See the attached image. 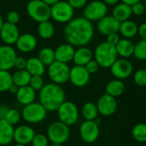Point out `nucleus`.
I'll list each match as a JSON object with an SVG mask.
<instances>
[{"label":"nucleus","mask_w":146,"mask_h":146,"mask_svg":"<svg viewBox=\"0 0 146 146\" xmlns=\"http://www.w3.org/2000/svg\"><path fill=\"white\" fill-rule=\"evenodd\" d=\"M133 56L139 61H146V40H140L134 45Z\"/></svg>","instance_id":"nucleus-35"},{"label":"nucleus","mask_w":146,"mask_h":146,"mask_svg":"<svg viewBox=\"0 0 146 146\" xmlns=\"http://www.w3.org/2000/svg\"><path fill=\"white\" fill-rule=\"evenodd\" d=\"M132 15L133 13L131 6L122 2L115 5L112 11V16L115 17L119 22H123L129 20Z\"/></svg>","instance_id":"nucleus-24"},{"label":"nucleus","mask_w":146,"mask_h":146,"mask_svg":"<svg viewBox=\"0 0 146 146\" xmlns=\"http://www.w3.org/2000/svg\"><path fill=\"white\" fill-rule=\"evenodd\" d=\"M15 97L17 101L21 104L25 106L35 102L36 92L30 86H26L19 87V90L15 94Z\"/></svg>","instance_id":"nucleus-22"},{"label":"nucleus","mask_w":146,"mask_h":146,"mask_svg":"<svg viewBox=\"0 0 146 146\" xmlns=\"http://www.w3.org/2000/svg\"><path fill=\"white\" fill-rule=\"evenodd\" d=\"M86 69L87 70V72L90 74H95L98 71L99 69V65L98 63L97 62V61L95 59H92L90 62H88L85 66Z\"/></svg>","instance_id":"nucleus-41"},{"label":"nucleus","mask_w":146,"mask_h":146,"mask_svg":"<svg viewBox=\"0 0 146 146\" xmlns=\"http://www.w3.org/2000/svg\"><path fill=\"white\" fill-rule=\"evenodd\" d=\"M74 9L68 1L61 0L50 6V18L58 23H68L74 18Z\"/></svg>","instance_id":"nucleus-6"},{"label":"nucleus","mask_w":146,"mask_h":146,"mask_svg":"<svg viewBox=\"0 0 146 146\" xmlns=\"http://www.w3.org/2000/svg\"><path fill=\"white\" fill-rule=\"evenodd\" d=\"M60 121L70 127L77 123L80 118L79 109L75 104L70 101H65L56 110Z\"/></svg>","instance_id":"nucleus-8"},{"label":"nucleus","mask_w":146,"mask_h":146,"mask_svg":"<svg viewBox=\"0 0 146 146\" xmlns=\"http://www.w3.org/2000/svg\"><path fill=\"white\" fill-rule=\"evenodd\" d=\"M3 17H2V15H0V30H1V28H2V27H3Z\"/></svg>","instance_id":"nucleus-52"},{"label":"nucleus","mask_w":146,"mask_h":146,"mask_svg":"<svg viewBox=\"0 0 146 146\" xmlns=\"http://www.w3.org/2000/svg\"><path fill=\"white\" fill-rule=\"evenodd\" d=\"M34 129L28 125H21L15 128L14 131V141L16 144L26 145L31 144L34 136Z\"/></svg>","instance_id":"nucleus-17"},{"label":"nucleus","mask_w":146,"mask_h":146,"mask_svg":"<svg viewBox=\"0 0 146 146\" xmlns=\"http://www.w3.org/2000/svg\"><path fill=\"white\" fill-rule=\"evenodd\" d=\"M70 136V128L60 121H54L50 124L47 128V137L51 143L64 144Z\"/></svg>","instance_id":"nucleus-7"},{"label":"nucleus","mask_w":146,"mask_h":146,"mask_svg":"<svg viewBox=\"0 0 146 146\" xmlns=\"http://www.w3.org/2000/svg\"><path fill=\"white\" fill-rule=\"evenodd\" d=\"M21 113V118L26 122L29 124H38L45 120L48 111L39 102H33L25 105Z\"/></svg>","instance_id":"nucleus-4"},{"label":"nucleus","mask_w":146,"mask_h":146,"mask_svg":"<svg viewBox=\"0 0 146 146\" xmlns=\"http://www.w3.org/2000/svg\"><path fill=\"white\" fill-rule=\"evenodd\" d=\"M108 5L101 0H93L88 3L83 10V15L86 19L91 22L98 21L107 15Z\"/></svg>","instance_id":"nucleus-10"},{"label":"nucleus","mask_w":146,"mask_h":146,"mask_svg":"<svg viewBox=\"0 0 146 146\" xmlns=\"http://www.w3.org/2000/svg\"><path fill=\"white\" fill-rule=\"evenodd\" d=\"M44 3H46L48 5H50V6H51V5H53V4H55V3H56L57 2H59V1H61V0H43Z\"/></svg>","instance_id":"nucleus-51"},{"label":"nucleus","mask_w":146,"mask_h":146,"mask_svg":"<svg viewBox=\"0 0 146 146\" xmlns=\"http://www.w3.org/2000/svg\"><path fill=\"white\" fill-rule=\"evenodd\" d=\"M29 86L35 91V92H39L43 86H44V80L42 78V76H38V75H34L31 77L30 80V83Z\"/></svg>","instance_id":"nucleus-38"},{"label":"nucleus","mask_w":146,"mask_h":146,"mask_svg":"<svg viewBox=\"0 0 146 146\" xmlns=\"http://www.w3.org/2000/svg\"><path fill=\"white\" fill-rule=\"evenodd\" d=\"M121 1L122 3H127V4L130 5V6L133 5V4L136 3L141 2V0H121Z\"/></svg>","instance_id":"nucleus-50"},{"label":"nucleus","mask_w":146,"mask_h":146,"mask_svg":"<svg viewBox=\"0 0 146 146\" xmlns=\"http://www.w3.org/2000/svg\"><path fill=\"white\" fill-rule=\"evenodd\" d=\"M131 8H132L133 15H137V16H140L145 12V5L141 2L134 3L133 5L131 6Z\"/></svg>","instance_id":"nucleus-40"},{"label":"nucleus","mask_w":146,"mask_h":146,"mask_svg":"<svg viewBox=\"0 0 146 146\" xmlns=\"http://www.w3.org/2000/svg\"><path fill=\"white\" fill-rule=\"evenodd\" d=\"M121 22L112 15H106L97 23V29L104 36H108L114 33H119Z\"/></svg>","instance_id":"nucleus-16"},{"label":"nucleus","mask_w":146,"mask_h":146,"mask_svg":"<svg viewBox=\"0 0 146 146\" xmlns=\"http://www.w3.org/2000/svg\"><path fill=\"white\" fill-rule=\"evenodd\" d=\"M21 118V113L16 109H9L6 114L4 120L12 126H15L19 123Z\"/></svg>","instance_id":"nucleus-36"},{"label":"nucleus","mask_w":146,"mask_h":146,"mask_svg":"<svg viewBox=\"0 0 146 146\" xmlns=\"http://www.w3.org/2000/svg\"><path fill=\"white\" fill-rule=\"evenodd\" d=\"M100 134L99 124L96 121H85L80 127V139L87 143L92 144L98 140Z\"/></svg>","instance_id":"nucleus-11"},{"label":"nucleus","mask_w":146,"mask_h":146,"mask_svg":"<svg viewBox=\"0 0 146 146\" xmlns=\"http://www.w3.org/2000/svg\"><path fill=\"white\" fill-rule=\"evenodd\" d=\"M64 38L74 47H82L88 44L94 36L92 22L83 17L73 18L64 27Z\"/></svg>","instance_id":"nucleus-1"},{"label":"nucleus","mask_w":146,"mask_h":146,"mask_svg":"<svg viewBox=\"0 0 146 146\" xmlns=\"http://www.w3.org/2000/svg\"><path fill=\"white\" fill-rule=\"evenodd\" d=\"M49 142L50 140L47 135L42 133H36L31 144L33 146H48Z\"/></svg>","instance_id":"nucleus-39"},{"label":"nucleus","mask_w":146,"mask_h":146,"mask_svg":"<svg viewBox=\"0 0 146 146\" xmlns=\"http://www.w3.org/2000/svg\"><path fill=\"white\" fill-rule=\"evenodd\" d=\"M14 146H27V145H21V144H15Z\"/></svg>","instance_id":"nucleus-54"},{"label":"nucleus","mask_w":146,"mask_h":146,"mask_svg":"<svg viewBox=\"0 0 146 146\" xmlns=\"http://www.w3.org/2000/svg\"><path fill=\"white\" fill-rule=\"evenodd\" d=\"M38 33L44 39H49L53 37L55 33V27L52 22L50 21H43L38 23Z\"/></svg>","instance_id":"nucleus-31"},{"label":"nucleus","mask_w":146,"mask_h":146,"mask_svg":"<svg viewBox=\"0 0 146 146\" xmlns=\"http://www.w3.org/2000/svg\"><path fill=\"white\" fill-rule=\"evenodd\" d=\"M121 40V38H120V34L119 33H111L110 35L107 36V42L114 46H115L118 42Z\"/></svg>","instance_id":"nucleus-45"},{"label":"nucleus","mask_w":146,"mask_h":146,"mask_svg":"<svg viewBox=\"0 0 146 146\" xmlns=\"http://www.w3.org/2000/svg\"><path fill=\"white\" fill-rule=\"evenodd\" d=\"M27 67V59L22 56H17L14 64V68L16 70H23L26 69Z\"/></svg>","instance_id":"nucleus-43"},{"label":"nucleus","mask_w":146,"mask_h":146,"mask_svg":"<svg viewBox=\"0 0 146 146\" xmlns=\"http://www.w3.org/2000/svg\"><path fill=\"white\" fill-rule=\"evenodd\" d=\"M18 90H19V87L16 86V85H15V84H12L10 86H9V90H8V92L10 93V94H13V95H15L16 93H17V92H18Z\"/></svg>","instance_id":"nucleus-48"},{"label":"nucleus","mask_w":146,"mask_h":146,"mask_svg":"<svg viewBox=\"0 0 146 146\" xmlns=\"http://www.w3.org/2000/svg\"><path fill=\"white\" fill-rule=\"evenodd\" d=\"M68 3L74 9H79L87 4V0H68Z\"/></svg>","instance_id":"nucleus-44"},{"label":"nucleus","mask_w":146,"mask_h":146,"mask_svg":"<svg viewBox=\"0 0 146 146\" xmlns=\"http://www.w3.org/2000/svg\"><path fill=\"white\" fill-rule=\"evenodd\" d=\"M134 44L132 40L128 38H121L118 44L115 45V49L118 54L121 58H128L133 56L134 51Z\"/></svg>","instance_id":"nucleus-25"},{"label":"nucleus","mask_w":146,"mask_h":146,"mask_svg":"<svg viewBox=\"0 0 146 146\" xmlns=\"http://www.w3.org/2000/svg\"><path fill=\"white\" fill-rule=\"evenodd\" d=\"M51 146H62V145L57 143H51Z\"/></svg>","instance_id":"nucleus-53"},{"label":"nucleus","mask_w":146,"mask_h":146,"mask_svg":"<svg viewBox=\"0 0 146 146\" xmlns=\"http://www.w3.org/2000/svg\"><path fill=\"white\" fill-rule=\"evenodd\" d=\"M37 38L32 33H22L20 34L15 45L18 50L23 53H29L34 50V49L37 47Z\"/></svg>","instance_id":"nucleus-19"},{"label":"nucleus","mask_w":146,"mask_h":146,"mask_svg":"<svg viewBox=\"0 0 146 146\" xmlns=\"http://www.w3.org/2000/svg\"><path fill=\"white\" fill-rule=\"evenodd\" d=\"M104 3H106L107 5H111V6H115L117 3H120L121 0H102Z\"/></svg>","instance_id":"nucleus-49"},{"label":"nucleus","mask_w":146,"mask_h":146,"mask_svg":"<svg viewBox=\"0 0 146 146\" xmlns=\"http://www.w3.org/2000/svg\"><path fill=\"white\" fill-rule=\"evenodd\" d=\"M38 58L44 64V66H50L56 61L55 58V50L50 47L42 48L38 55Z\"/></svg>","instance_id":"nucleus-32"},{"label":"nucleus","mask_w":146,"mask_h":146,"mask_svg":"<svg viewBox=\"0 0 146 146\" xmlns=\"http://www.w3.org/2000/svg\"><path fill=\"white\" fill-rule=\"evenodd\" d=\"M112 75L118 80H125L130 77L133 72V66L130 61L126 58L117 59L110 68Z\"/></svg>","instance_id":"nucleus-12"},{"label":"nucleus","mask_w":146,"mask_h":146,"mask_svg":"<svg viewBox=\"0 0 146 146\" xmlns=\"http://www.w3.org/2000/svg\"><path fill=\"white\" fill-rule=\"evenodd\" d=\"M9 108L5 104H0V120H4Z\"/></svg>","instance_id":"nucleus-47"},{"label":"nucleus","mask_w":146,"mask_h":146,"mask_svg":"<svg viewBox=\"0 0 146 146\" xmlns=\"http://www.w3.org/2000/svg\"><path fill=\"white\" fill-rule=\"evenodd\" d=\"M90 76L91 74L87 72L84 66L74 65L70 68L69 81L73 86L81 88L88 85L90 81Z\"/></svg>","instance_id":"nucleus-13"},{"label":"nucleus","mask_w":146,"mask_h":146,"mask_svg":"<svg viewBox=\"0 0 146 146\" xmlns=\"http://www.w3.org/2000/svg\"><path fill=\"white\" fill-rule=\"evenodd\" d=\"M70 68L68 64L55 61L48 67V75L52 83L63 85L69 81Z\"/></svg>","instance_id":"nucleus-9"},{"label":"nucleus","mask_w":146,"mask_h":146,"mask_svg":"<svg viewBox=\"0 0 146 146\" xmlns=\"http://www.w3.org/2000/svg\"><path fill=\"white\" fill-rule=\"evenodd\" d=\"M138 34L139 35L141 39L146 40V22H144L140 26H139Z\"/></svg>","instance_id":"nucleus-46"},{"label":"nucleus","mask_w":146,"mask_h":146,"mask_svg":"<svg viewBox=\"0 0 146 146\" xmlns=\"http://www.w3.org/2000/svg\"><path fill=\"white\" fill-rule=\"evenodd\" d=\"M133 80L139 86H146V69L137 70L133 74Z\"/></svg>","instance_id":"nucleus-37"},{"label":"nucleus","mask_w":146,"mask_h":146,"mask_svg":"<svg viewBox=\"0 0 146 146\" xmlns=\"http://www.w3.org/2000/svg\"><path fill=\"white\" fill-rule=\"evenodd\" d=\"M27 12L31 19L38 23L50 18V6L43 0H30L27 4Z\"/></svg>","instance_id":"nucleus-5"},{"label":"nucleus","mask_w":146,"mask_h":146,"mask_svg":"<svg viewBox=\"0 0 146 146\" xmlns=\"http://www.w3.org/2000/svg\"><path fill=\"white\" fill-rule=\"evenodd\" d=\"M133 139L139 143H146V123H138L132 130Z\"/></svg>","instance_id":"nucleus-33"},{"label":"nucleus","mask_w":146,"mask_h":146,"mask_svg":"<svg viewBox=\"0 0 146 146\" xmlns=\"http://www.w3.org/2000/svg\"><path fill=\"white\" fill-rule=\"evenodd\" d=\"M125 84L123 83L122 80H118V79H115L110 80L105 87V93L114 97V98H118L121 95L123 94V92H125Z\"/></svg>","instance_id":"nucleus-28"},{"label":"nucleus","mask_w":146,"mask_h":146,"mask_svg":"<svg viewBox=\"0 0 146 146\" xmlns=\"http://www.w3.org/2000/svg\"><path fill=\"white\" fill-rule=\"evenodd\" d=\"M81 114L85 121H95L99 115L97 104L92 102L84 104L81 109Z\"/></svg>","instance_id":"nucleus-29"},{"label":"nucleus","mask_w":146,"mask_h":146,"mask_svg":"<svg viewBox=\"0 0 146 146\" xmlns=\"http://www.w3.org/2000/svg\"><path fill=\"white\" fill-rule=\"evenodd\" d=\"M17 54L15 50L11 45L3 44L0 46V69L10 70L14 68V64Z\"/></svg>","instance_id":"nucleus-15"},{"label":"nucleus","mask_w":146,"mask_h":146,"mask_svg":"<svg viewBox=\"0 0 146 146\" xmlns=\"http://www.w3.org/2000/svg\"><path fill=\"white\" fill-rule=\"evenodd\" d=\"M96 104L98 110V113L106 117L114 115L117 110V101L115 98L107 93L102 95L98 98Z\"/></svg>","instance_id":"nucleus-14"},{"label":"nucleus","mask_w":146,"mask_h":146,"mask_svg":"<svg viewBox=\"0 0 146 146\" xmlns=\"http://www.w3.org/2000/svg\"><path fill=\"white\" fill-rule=\"evenodd\" d=\"M26 70L32 76H43V74L45 73V66L38 57H30L27 60Z\"/></svg>","instance_id":"nucleus-26"},{"label":"nucleus","mask_w":146,"mask_h":146,"mask_svg":"<svg viewBox=\"0 0 146 146\" xmlns=\"http://www.w3.org/2000/svg\"><path fill=\"white\" fill-rule=\"evenodd\" d=\"M94 59L100 68H109L118 59V54L115 46L109 44L107 41L98 44L93 52Z\"/></svg>","instance_id":"nucleus-3"},{"label":"nucleus","mask_w":146,"mask_h":146,"mask_svg":"<svg viewBox=\"0 0 146 146\" xmlns=\"http://www.w3.org/2000/svg\"><path fill=\"white\" fill-rule=\"evenodd\" d=\"M93 57V52L86 46L79 47L75 50L73 62L76 66H85Z\"/></svg>","instance_id":"nucleus-23"},{"label":"nucleus","mask_w":146,"mask_h":146,"mask_svg":"<svg viewBox=\"0 0 146 146\" xmlns=\"http://www.w3.org/2000/svg\"><path fill=\"white\" fill-rule=\"evenodd\" d=\"M19 36H20V32L16 25L9 22L3 23L0 30V37L5 44L7 45L15 44Z\"/></svg>","instance_id":"nucleus-18"},{"label":"nucleus","mask_w":146,"mask_h":146,"mask_svg":"<svg viewBox=\"0 0 146 146\" xmlns=\"http://www.w3.org/2000/svg\"><path fill=\"white\" fill-rule=\"evenodd\" d=\"M12 84V74L7 70L0 69V92H8L9 86Z\"/></svg>","instance_id":"nucleus-34"},{"label":"nucleus","mask_w":146,"mask_h":146,"mask_svg":"<svg viewBox=\"0 0 146 146\" xmlns=\"http://www.w3.org/2000/svg\"><path fill=\"white\" fill-rule=\"evenodd\" d=\"M14 126L5 120H0V145L7 146L14 141Z\"/></svg>","instance_id":"nucleus-21"},{"label":"nucleus","mask_w":146,"mask_h":146,"mask_svg":"<svg viewBox=\"0 0 146 146\" xmlns=\"http://www.w3.org/2000/svg\"><path fill=\"white\" fill-rule=\"evenodd\" d=\"M139 31V26L131 20L125 21L123 22H121L119 33L121 36L124 37V38L131 39L134 38L138 34Z\"/></svg>","instance_id":"nucleus-27"},{"label":"nucleus","mask_w":146,"mask_h":146,"mask_svg":"<svg viewBox=\"0 0 146 146\" xmlns=\"http://www.w3.org/2000/svg\"><path fill=\"white\" fill-rule=\"evenodd\" d=\"M39 103L47 111H56L66 101V93L62 86L55 83L44 84L38 93Z\"/></svg>","instance_id":"nucleus-2"},{"label":"nucleus","mask_w":146,"mask_h":146,"mask_svg":"<svg viewBox=\"0 0 146 146\" xmlns=\"http://www.w3.org/2000/svg\"><path fill=\"white\" fill-rule=\"evenodd\" d=\"M74 52H75L74 47L73 45L69 44L68 43L60 44L55 50L56 61L68 64V62L73 61Z\"/></svg>","instance_id":"nucleus-20"},{"label":"nucleus","mask_w":146,"mask_h":146,"mask_svg":"<svg viewBox=\"0 0 146 146\" xmlns=\"http://www.w3.org/2000/svg\"><path fill=\"white\" fill-rule=\"evenodd\" d=\"M32 75L26 70H16L12 74L13 84L16 85L18 87H22L26 86H29L30 80Z\"/></svg>","instance_id":"nucleus-30"},{"label":"nucleus","mask_w":146,"mask_h":146,"mask_svg":"<svg viewBox=\"0 0 146 146\" xmlns=\"http://www.w3.org/2000/svg\"><path fill=\"white\" fill-rule=\"evenodd\" d=\"M20 14L15 10H11L7 15V22L16 25L20 21Z\"/></svg>","instance_id":"nucleus-42"}]
</instances>
